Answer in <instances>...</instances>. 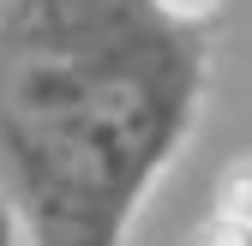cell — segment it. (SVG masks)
Masks as SVG:
<instances>
[{
	"mask_svg": "<svg viewBox=\"0 0 252 246\" xmlns=\"http://www.w3.org/2000/svg\"><path fill=\"white\" fill-rule=\"evenodd\" d=\"M156 6H162V12H174V18H186V24H192V18H204V12L216 6V0H156Z\"/></svg>",
	"mask_w": 252,
	"mask_h": 246,
	"instance_id": "277c9868",
	"label": "cell"
},
{
	"mask_svg": "<svg viewBox=\"0 0 252 246\" xmlns=\"http://www.w3.org/2000/svg\"><path fill=\"white\" fill-rule=\"evenodd\" d=\"M216 210H222V216L252 222V156L222 168V180H216Z\"/></svg>",
	"mask_w": 252,
	"mask_h": 246,
	"instance_id": "7a4b0ae2",
	"label": "cell"
},
{
	"mask_svg": "<svg viewBox=\"0 0 252 246\" xmlns=\"http://www.w3.org/2000/svg\"><path fill=\"white\" fill-rule=\"evenodd\" d=\"M186 246H252V222L222 216V210H216L210 222H198V228H192V240H186Z\"/></svg>",
	"mask_w": 252,
	"mask_h": 246,
	"instance_id": "3957f363",
	"label": "cell"
},
{
	"mask_svg": "<svg viewBox=\"0 0 252 246\" xmlns=\"http://www.w3.org/2000/svg\"><path fill=\"white\" fill-rule=\"evenodd\" d=\"M198 84L204 36L156 0H0V168L36 246H120Z\"/></svg>",
	"mask_w": 252,
	"mask_h": 246,
	"instance_id": "6da1fadb",
	"label": "cell"
},
{
	"mask_svg": "<svg viewBox=\"0 0 252 246\" xmlns=\"http://www.w3.org/2000/svg\"><path fill=\"white\" fill-rule=\"evenodd\" d=\"M0 246H12V228H6V210H0Z\"/></svg>",
	"mask_w": 252,
	"mask_h": 246,
	"instance_id": "5b68a950",
	"label": "cell"
}]
</instances>
